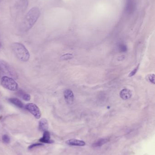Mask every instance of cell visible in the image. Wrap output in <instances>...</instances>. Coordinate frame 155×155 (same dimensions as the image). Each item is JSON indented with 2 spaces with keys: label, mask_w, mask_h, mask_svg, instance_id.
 Returning a JSON list of instances; mask_svg holds the SVG:
<instances>
[{
  "label": "cell",
  "mask_w": 155,
  "mask_h": 155,
  "mask_svg": "<svg viewBox=\"0 0 155 155\" xmlns=\"http://www.w3.org/2000/svg\"><path fill=\"white\" fill-rule=\"evenodd\" d=\"M40 14V11L36 7H34L28 11L23 21V25L26 30L33 26L39 18Z\"/></svg>",
  "instance_id": "6da1fadb"
},
{
  "label": "cell",
  "mask_w": 155,
  "mask_h": 155,
  "mask_svg": "<svg viewBox=\"0 0 155 155\" xmlns=\"http://www.w3.org/2000/svg\"><path fill=\"white\" fill-rule=\"evenodd\" d=\"M12 48L18 59L22 62L28 61L30 58V54L23 44L19 43H13Z\"/></svg>",
  "instance_id": "7a4b0ae2"
},
{
  "label": "cell",
  "mask_w": 155,
  "mask_h": 155,
  "mask_svg": "<svg viewBox=\"0 0 155 155\" xmlns=\"http://www.w3.org/2000/svg\"><path fill=\"white\" fill-rule=\"evenodd\" d=\"M1 82L2 86L8 90L15 91L18 89V84L16 82L10 77L3 76Z\"/></svg>",
  "instance_id": "3957f363"
},
{
  "label": "cell",
  "mask_w": 155,
  "mask_h": 155,
  "mask_svg": "<svg viewBox=\"0 0 155 155\" xmlns=\"http://www.w3.org/2000/svg\"><path fill=\"white\" fill-rule=\"evenodd\" d=\"M25 108L36 119H39L41 117V112L38 106L32 103H29L25 106Z\"/></svg>",
  "instance_id": "277c9868"
},
{
  "label": "cell",
  "mask_w": 155,
  "mask_h": 155,
  "mask_svg": "<svg viewBox=\"0 0 155 155\" xmlns=\"http://www.w3.org/2000/svg\"><path fill=\"white\" fill-rule=\"evenodd\" d=\"M64 98L65 100L68 104L72 103L74 100V94L71 90L66 89L64 92Z\"/></svg>",
  "instance_id": "5b68a950"
},
{
  "label": "cell",
  "mask_w": 155,
  "mask_h": 155,
  "mask_svg": "<svg viewBox=\"0 0 155 155\" xmlns=\"http://www.w3.org/2000/svg\"><path fill=\"white\" fill-rule=\"evenodd\" d=\"M66 143L68 145L74 146H84L86 143L83 141L76 139H71L67 140Z\"/></svg>",
  "instance_id": "8992f818"
},
{
  "label": "cell",
  "mask_w": 155,
  "mask_h": 155,
  "mask_svg": "<svg viewBox=\"0 0 155 155\" xmlns=\"http://www.w3.org/2000/svg\"><path fill=\"white\" fill-rule=\"evenodd\" d=\"M120 95V97L122 99L127 100V99L131 98L132 94H131V91H130L129 89L125 88V89H123L121 91Z\"/></svg>",
  "instance_id": "52a82bcc"
},
{
  "label": "cell",
  "mask_w": 155,
  "mask_h": 155,
  "mask_svg": "<svg viewBox=\"0 0 155 155\" xmlns=\"http://www.w3.org/2000/svg\"><path fill=\"white\" fill-rule=\"evenodd\" d=\"M41 142L45 143H52L54 142L50 139V134L49 132H44L42 138L39 140Z\"/></svg>",
  "instance_id": "ba28073f"
},
{
  "label": "cell",
  "mask_w": 155,
  "mask_h": 155,
  "mask_svg": "<svg viewBox=\"0 0 155 155\" xmlns=\"http://www.w3.org/2000/svg\"><path fill=\"white\" fill-rule=\"evenodd\" d=\"M39 129L42 131L45 132L48 129V124L47 120L45 118H42L39 122Z\"/></svg>",
  "instance_id": "9c48e42d"
},
{
  "label": "cell",
  "mask_w": 155,
  "mask_h": 155,
  "mask_svg": "<svg viewBox=\"0 0 155 155\" xmlns=\"http://www.w3.org/2000/svg\"><path fill=\"white\" fill-rule=\"evenodd\" d=\"M9 101L11 103L14 104V105L19 108H24V104H23V103L18 98H9Z\"/></svg>",
  "instance_id": "30bf717a"
},
{
  "label": "cell",
  "mask_w": 155,
  "mask_h": 155,
  "mask_svg": "<svg viewBox=\"0 0 155 155\" xmlns=\"http://www.w3.org/2000/svg\"><path fill=\"white\" fill-rule=\"evenodd\" d=\"M17 94L20 97L25 100V101H29L31 99V96L28 93H25L22 90H20L17 92Z\"/></svg>",
  "instance_id": "8fae6325"
},
{
  "label": "cell",
  "mask_w": 155,
  "mask_h": 155,
  "mask_svg": "<svg viewBox=\"0 0 155 155\" xmlns=\"http://www.w3.org/2000/svg\"><path fill=\"white\" fill-rule=\"evenodd\" d=\"M108 140L107 139H101L97 141L96 142L93 144L92 146L93 147H100L102 146V145L106 144V142H108Z\"/></svg>",
  "instance_id": "7c38bea8"
},
{
  "label": "cell",
  "mask_w": 155,
  "mask_h": 155,
  "mask_svg": "<svg viewBox=\"0 0 155 155\" xmlns=\"http://www.w3.org/2000/svg\"><path fill=\"white\" fill-rule=\"evenodd\" d=\"M73 55L71 54H65L64 55H62L61 59L62 60H67V59H71L73 58Z\"/></svg>",
  "instance_id": "4fadbf2b"
},
{
  "label": "cell",
  "mask_w": 155,
  "mask_h": 155,
  "mask_svg": "<svg viewBox=\"0 0 155 155\" xmlns=\"http://www.w3.org/2000/svg\"><path fill=\"white\" fill-rule=\"evenodd\" d=\"M155 76L154 74H150L148 76V79L151 83L153 84H155Z\"/></svg>",
  "instance_id": "5bb4252c"
},
{
  "label": "cell",
  "mask_w": 155,
  "mask_h": 155,
  "mask_svg": "<svg viewBox=\"0 0 155 155\" xmlns=\"http://www.w3.org/2000/svg\"><path fill=\"white\" fill-rule=\"evenodd\" d=\"M119 49L120 51L125 52L127 51V48L126 45H125L121 44L119 45Z\"/></svg>",
  "instance_id": "9a60e30c"
},
{
  "label": "cell",
  "mask_w": 155,
  "mask_h": 155,
  "mask_svg": "<svg viewBox=\"0 0 155 155\" xmlns=\"http://www.w3.org/2000/svg\"><path fill=\"white\" fill-rule=\"evenodd\" d=\"M2 139L3 142L5 143H9V142H10V138H9V137L6 135H4V136L2 137Z\"/></svg>",
  "instance_id": "2e32d148"
},
{
  "label": "cell",
  "mask_w": 155,
  "mask_h": 155,
  "mask_svg": "<svg viewBox=\"0 0 155 155\" xmlns=\"http://www.w3.org/2000/svg\"><path fill=\"white\" fill-rule=\"evenodd\" d=\"M138 68H139V65L137 66V67L134 69V70H132L131 73H130V74L129 75V77H132L133 75H135L136 74V72H137V70H138Z\"/></svg>",
  "instance_id": "e0dca14e"
},
{
  "label": "cell",
  "mask_w": 155,
  "mask_h": 155,
  "mask_svg": "<svg viewBox=\"0 0 155 155\" xmlns=\"http://www.w3.org/2000/svg\"><path fill=\"white\" fill-rule=\"evenodd\" d=\"M41 145H42V144H39V143H38V144H32V145H31V146H30L29 147V149H31V148H34V147H35L39 146H41Z\"/></svg>",
  "instance_id": "ac0fdd59"
},
{
  "label": "cell",
  "mask_w": 155,
  "mask_h": 155,
  "mask_svg": "<svg viewBox=\"0 0 155 155\" xmlns=\"http://www.w3.org/2000/svg\"><path fill=\"white\" fill-rule=\"evenodd\" d=\"M1 44L0 43V48H1Z\"/></svg>",
  "instance_id": "d6986e66"
}]
</instances>
